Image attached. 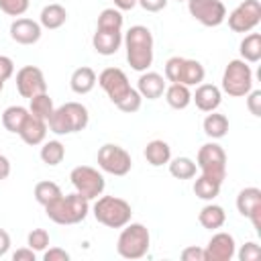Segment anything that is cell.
Instances as JSON below:
<instances>
[{"label": "cell", "mask_w": 261, "mask_h": 261, "mask_svg": "<svg viewBox=\"0 0 261 261\" xmlns=\"http://www.w3.org/2000/svg\"><path fill=\"white\" fill-rule=\"evenodd\" d=\"M122 24H124V16L118 8H104L98 14L96 33L92 37L94 51L104 57L114 55L122 45Z\"/></svg>", "instance_id": "obj_1"}, {"label": "cell", "mask_w": 261, "mask_h": 261, "mask_svg": "<svg viewBox=\"0 0 261 261\" xmlns=\"http://www.w3.org/2000/svg\"><path fill=\"white\" fill-rule=\"evenodd\" d=\"M124 51H126V61L135 71H147L153 63V35L147 27L135 24L130 27L124 37Z\"/></svg>", "instance_id": "obj_2"}, {"label": "cell", "mask_w": 261, "mask_h": 261, "mask_svg": "<svg viewBox=\"0 0 261 261\" xmlns=\"http://www.w3.org/2000/svg\"><path fill=\"white\" fill-rule=\"evenodd\" d=\"M88 212H90V200H86L77 192L65 194V196L61 194L57 200L45 206V214L49 216V220H53L55 224H63V226L86 220Z\"/></svg>", "instance_id": "obj_3"}, {"label": "cell", "mask_w": 261, "mask_h": 261, "mask_svg": "<svg viewBox=\"0 0 261 261\" xmlns=\"http://www.w3.org/2000/svg\"><path fill=\"white\" fill-rule=\"evenodd\" d=\"M88 122H90V112L84 104L65 102L53 110L51 118L47 120V126L51 133L61 137V135H73V133L84 130Z\"/></svg>", "instance_id": "obj_4"}, {"label": "cell", "mask_w": 261, "mask_h": 261, "mask_svg": "<svg viewBox=\"0 0 261 261\" xmlns=\"http://www.w3.org/2000/svg\"><path fill=\"white\" fill-rule=\"evenodd\" d=\"M94 218L108 226V228H122L126 222H130L133 208L124 198L118 196H98L92 206Z\"/></svg>", "instance_id": "obj_5"}, {"label": "cell", "mask_w": 261, "mask_h": 261, "mask_svg": "<svg viewBox=\"0 0 261 261\" xmlns=\"http://www.w3.org/2000/svg\"><path fill=\"white\" fill-rule=\"evenodd\" d=\"M151 247V234L149 228L141 222H126L118 234L116 251L124 259H141L149 253Z\"/></svg>", "instance_id": "obj_6"}, {"label": "cell", "mask_w": 261, "mask_h": 261, "mask_svg": "<svg viewBox=\"0 0 261 261\" xmlns=\"http://www.w3.org/2000/svg\"><path fill=\"white\" fill-rule=\"evenodd\" d=\"M163 77L171 84H184L188 88L198 86L204 82L206 69L198 59H188V57H179L173 55L165 61V69H163Z\"/></svg>", "instance_id": "obj_7"}, {"label": "cell", "mask_w": 261, "mask_h": 261, "mask_svg": "<svg viewBox=\"0 0 261 261\" xmlns=\"http://www.w3.org/2000/svg\"><path fill=\"white\" fill-rule=\"evenodd\" d=\"M253 90L251 65L243 59H230L222 73V92L232 98H243Z\"/></svg>", "instance_id": "obj_8"}, {"label": "cell", "mask_w": 261, "mask_h": 261, "mask_svg": "<svg viewBox=\"0 0 261 261\" xmlns=\"http://www.w3.org/2000/svg\"><path fill=\"white\" fill-rule=\"evenodd\" d=\"M196 165L202 171L200 175L210 177V179H214L218 184H222L224 177H226V153L214 141L212 143H206V145H202L198 149Z\"/></svg>", "instance_id": "obj_9"}, {"label": "cell", "mask_w": 261, "mask_h": 261, "mask_svg": "<svg viewBox=\"0 0 261 261\" xmlns=\"http://www.w3.org/2000/svg\"><path fill=\"white\" fill-rule=\"evenodd\" d=\"M69 179H71V186L77 194H82L86 200H96L98 196H102L104 188H106V181H104V175L90 167V165H77L71 169L69 173Z\"/></svg>", "instance_id": "obj_10"}, {"label": "cell", "mask_w": 261, "mask_h": 261, "mask_svg": "<svg viewBox=\"0 0 261 261\" xmlns=\"http://www.w3.org/2000/svg\"><path fill=\"white\" fill-rule=\"evenodd\" d=\"M98 167L110 175H126L133 169V159L126 149L114 143H106L98 149Z\"/></svg>", "instance_id": "obj_11"}, {"label": "cell", "mask_w": 261, "mask_h": 261, "mask_svg": "<svg viewBox=\"0 0 261 261\" xmlns=\"http://www.w3.org/2000/svg\"><path fill=\"white\" fill-rule=\"evenodd\" d=\"M98 86L106 92V96L110 98V102L114 106L118 102H122L130 94V90H133L126 73L120 67H106V69H102L100 75H98Z\"/></svg>", "instance_id": "obj_12"}, {"label": "cell", "mask_w": 261, "mask_h": 261, "mask_svg": "<svg viewBox=\"0 0 261 261\" xmlns=\"http://www.w3.org/2000/svg\"><path fill=\"white\" fill-rule=\"evenodd\" d=\"M226 18H228L230 31L251 33L261 22V2L259 0H243Z\"/></svg>", "instance_id": "obj_13"}, {"label": "cell", "mask_w": 261, "mask_h": 261, "mask_svg": "<svg viewBox=\"0 0 261 261\" xmlns=\"http://www.w3.org/2000/svg\"><path fill=\"white\" fill-rule=\"evenodd\" d=\"M188 10L204 27H220L226 20V6L222 0H188Z\"/></svg>", "instance_id": "obj_14"}, {"label": "cell", "mask_w": 261, "mask_h": 261, "mask_svg": "<svg viewBox=\"0 0 261 261\" xmlns=\"http://www.w3.org/2000/svg\"><path fill=\"white\" fill-rule=\"evenodd\" d=\"M16 90L22 98H33L37 94L47 92V82L43 71L37 65H24L16 71Z\"/></svg>", "instance_id": "obj_15"}, {"label": "cell", "mask_w": 261, "mask_h": 261, "mask_svg": "<svg viewBox=\"0 0 261 261\" xmlns=\"http://www.w3.org/2000/svg\"><path fill=\"white\" fill-rule=\"evenodd\" d=\"M237 210L241 216L249 218L253 228L261 232V190L259 188H245L237 196Z\"/></svg>", "instance_id": "obj_16"}, {"label": "cell", "mask_w": 261, "mask_h": 261, "mask_svg": "<svg viewBox=\"0 0 261 261\" xmlns=\"http://www.w3.org/2000/svg\"><path fill=\"white\" fill-rule=\"evenodd\" d=\"M206 261H230L237 255V243L230 232L218 230L212 234L208 245L204 247Z\"/></svg>", "instance_id": "obj_17"}, {"label": "cell", "mask_w": 261, "mask_h": 261, "mask_svg": "<svg viewBox=\"0 0 261 261\" xmlns=\"http://www.w3.org/2000/svg\"><path fill=\"white\" fill-rule=\"evenodd\" d=\"M43 27L33 18H14L10 24V39L18 45H33L41 39Z\"/></svg>", "instance_id": "obj_18"}, {"label": "cell", "mask_w": 261, "mask_h": 261, "mask_svg": "<svg viewBox=\"0 0 261 261\" xmlns=\"http://www.w3.org/2000/svg\"><path fill=\"white\" fill-rule=\"evenodd\" d=\"M192 102L202 112H214L222 102V92L214 84H198L196 92L192 94Z\"/></svg>", "instance_id": "obj_19"}, {"label": "cell", "mask_w": 261, "mask_h": 261, "mask_svg": "<svg viewBox=\"0 0 261 261\" xmlns=\"http://www.w3.org/2000/svg\"><path fill=\"white\" fill-rule=\"evenodd\" d=\"M167 88V80L157 71H143L137 80V92L147 100H157L163 96Z\"/></svg>", "instance_id": "obj_20"}, {"label": "cell", "mask_w": 261, "mask_h": 261, "mask_svg": "<svg viewBox=\"0 0 261 261\" xmlns=\"http://www.w3.org/2000/svg\"><path fill=\"white\" fill-rule=\"evenodd\" d=\"M47 120H43V118H37V116H33L31 112H29V116H27V120L22 122V126H20V130H18V137L27 143V145H31V147H35V145H43V141H45V137H47Z\"/></svg>", "instance_id": "obj_21"}, {"label": "cell", "mask_w": 261, "mask_h": 261, "mask_svg": "<svg viewBox=\"0 0 261 261\" xmlns=\"http://www.w3.org/2000/svg\"><path fill=\"white\" fill-rule=\"evenodd\" d=\"M96 84H98V75H96V71H94L92 67H88V65H82V67L73 69V73H71V77H69V88H71L75 94H80V96L90 94Z\"/></svg>", "instance_id": "obj_22"}, {"label": "cell", "mask_w": 261, "mask_h": 261, "mask_svg": "<svg viewBox=\"0 0 261 261\" xmlns=\"http://www.w3.org/2000/svg\"><path fill=\"white\" fill-rule=\"evenodd\" d=\"M143 155H145V159H147L149 165L161 167V165L169 163V159H171V147L165 141H161V139H153V141L147 143Z\"/></svg>", "instance_id": "obj_23"}, {"label": "cell", "mask_w": 261, "mask_h": 261, "mask_svg": "<svg viewBox=\"0 0 261 261\" xmlns=\"http://www.w3.org/2000/svg\"><path fill=\"white\" fill-rule=\"evenodd\" d=\"M198 222H200L204 228H208V230H218V228H222L224 222H226V212H224L222 206L210 202V204H206V206L200 210Z\"/></svg>", "instance_id": "obj_24"}, {"label": "cell", "mask_w": 261, "mask_h": 261, "mask_svg": "<svg viewBox=\"0 0 261 261\" xmlns=\"http://www.w3.org/2000/svg\"><path fill=\"white\" fill-rule=\"evenodd\" d=\"M65 20H67V10L61 4H47L39 14V24L43 29H49V31L63 27Z\"/></svg>", "instance_id": "obj_25"}, {"label": "cell", "mask_w": 261, "mask_h": 261, "mask_svg": "<svg viewBox=\"0 0 261 261\" xmlns=\"http://www.w3.org/2000/svg\"><path fill=\"white\" fill-rule=\"evenodd\" d=\"M202 128H204V135L208 139H212V141L222 139L228 133V118L224 114L216 112V110L214 112H208L206 118H204V122H202Z\"/></svg>", "instance_id": "obj_26"}, {"label": "cell", "mask_w": 261, "mask_h": 261, "mask_svg": "<svg viewBox=\"0 0 261 261\" xmlns=\"http://www.w3.org/2000/svg\"><path fill=\"white\" fill-rule=\"evenodd\" d=\"M163 94H165L167 104H169L171 108H175V110H184V108H188L190 102H192V92H190V88L184 86V84H169Z\"/></svg>", "instance_id": "obj_27"}, {"label": "cell", "mask_w": 261, "mask_h": 261, "mask_svg": "<svg viewBox=\"0 0 261 261\" xmlns=\"http://www.w3.org/2000/svg\"><path fill=\"white\" fill-rule=\"evenodd\" d=\"M239 51H241V59L247 61V63H257L261 59V35L259 33H251L247 35L241 45H239Z\"/></svg>", "instance_id": "obj_28"}, {"label": "cell", "mask_w": 261, "mask_h": 261, "mask_svg": "<svg viewBox=\"0 0 261 261\" xmlns=\"http://www.w3.org/2000/svg\"><path fill=\"white\" fill-rule=\"evenodd\" d=\"M27 116H29V108L14 104V106H8V108L2 112V124H4V128H6L8 133L18 135V130H20L22 122L27 120Z\"/></svg>", "instance_id": "obj_29"}, {"label": "cell", "mask_w": 261, "mask_h": 261, "mask_svg": "<svg viewBox=\"0 0 261 261\" xmlns=\"http://www.w3.org/2000/svg\"><path fill=\"white\" fill-rule=\"evenodd\" d=\"M169 173L175 177V179H192L196 177V161L190 159V157H175V159H169Z\"/></svg>", "instance_id": "obj_30"}, {"label": "cell", "mask_w": 261, "mask_h": 261, "mask_svg": "<svg viewBox=\"0 0 261 261\" xmlns=\"http://www.w3.org/2000/svg\"><path fill=\"white\" fill-rule=\"evenodd\" d=\"M53 110H55V106H53V100L49 98L47 92L37 94V96H33V98L29 100V112H31L33 116H37V118L49 120L51 114H53Z\"/></svg>", "instance_id": "obj_31"}, {"label": "cell", "mask_w": 261, "mask_h": 261, "mask_svg": "<svg viewBox=\"0 0 261 261\" xmlns=\"http://www.w3.org/2000/svg\"><path fill=\"white\" fill-rule=\"evenodd\" d=\"M65 159V147L61 141H43V147H41V161L45 165H59L61 161Z\"/></svg>", "instance_id": "obj_32"}, {"label": "cell", "mask_w": 261, "mask_h": 261, "mask_svg": "<svg viewBox=\"0 0 261 261\" xmlns=\"http://www.w3.org/2000/svg\"><path fill=\"white\" fill-rule=\"evenodd\" d=\"M220 188H222V184H218L210 177H204V175L196 177V181H194V194L206 202H212L220 194Z\"/></svg>", "instance_id": "obj_33"}, {"label": "cell", "mask_w": 261, "mask_h": 261, "mask_svg": "<svg viewBox=\"0 0 261 261\" xmlns=\"http://www.w3.org/2000/svg\"><path fill=\"white\" fill-rule=\"evenodd\" d=\"M61 194H63L61 188H59L55 181H49V179L39 181V184L35 186V200H37L43 208H45L47 204H51L53 200H57Z\"/></svg>", "instance_id": "obj_34"}, {"label": "cell", "mask_w": 261, "mask_h": 261, "mask_svg": "<svg viewBox=\"0 0 261 261\" xmlns=\"http://www.w3.org/2000/svg\"><path fill=\"white\" fill-rule=\"evenodd\" d=\"M27 247H31L35 253H41L49 247V232L45 228H33L27 237Z\"/></svg>", "instance_id": "obj_35"}, {"label": "cell", "mask_w": 261, "mask_h": 261, "mask_svg": "<svg viewBox=\"0 0 261 261\" xmlns=\"http://www.w3.org/2000/svg\"><path fill=\"white\" fill-rule=\"evenodd\" d=\"M0 10L8 16H22L29 10V0H0Z\"/></svg>", "instance_id": "obj_36"}, {"label": "cell", "mask_w": 261, "mask_h": 261, "mask_svg": "<svg viewBox=\"0 0 261 261\" xmlns=\"http://www.w3.org/2000/svg\"><path fill=\"white\" fill-rule=\"evenodd\" d=\"M141 104H143V96L133 88V90H130V94H128L122 102H118V104H116V108H118L120 112L133 114V112H137V110L141 108Z\"/></svg>", "instance_id": "obj_37"}, {"label": "cell", "mask_w": 261, "mask_h": 261, "mask_svg": "<svg viewBox=\"0 0 261 261\" xmlns=\"http://www.w3.org/2000/svg\"><path fill=\"white\" fill-rule=\"evenodd\" d=\"M259 257H261V247L257 243H253V241L245 243L241 247V251H239V259L241 261H257Z\"/></svg>", "instance_id": "obj_38"}, {"label": "cell", "mask_w": 261, "mask_h": 261, "mask_svg": "<svg viewBox=\"0 0 261 261\" xmlns=\"http://www.w3.org/2000/svg\"><path fill=\"white\" fill-rule=\"evenodd\" d=\"M247 108L253 116H261V90H251L247 94Z\"/></svg>", "instance_id": "obj_39"}, {"label": "cell", "mask_w": 261, "mask_h": 261, "mask_svg": "<svg viewBox=\"0 0 261 261\" xmlns=\"http://www.w3.org/2000/svg\"><path fill=\"white\" fill-rule=\"evenodd\" d=\"M43 261H69V253L61 247H49L43 251Z\"/></svg>", "instance_id": "obj_40"}, {"label": "cell", "mask_w": 261, "mask_h": 261, "mask_svg": "<svg viewBox=\"0 0 261 261\" xmlns=\"http://www.w3.org/2000/svg\"><path fill=\"white\" fill-rule=\"evenodd\" d=\"M181 259L184 261H206V253H204L202 247L192 245V247H186L181 251Z\"/></svg>", "instance_id": "obj_41"}, {"label": "cell", "mask_w": 261, "mask_h": 261, "mask_svg": "<svg viewBox=\"0 0 261 261\" xmlns=\"http://www.w3.org/2000/svg\"><path fill=\"white\" fill-rule=\"evenodd\" d=\"M12 73H14V61L6 55H0V80L6 82L12 77Z\"/></svg>", "instance_id": "obj_42"}, {"label": "cell", "mask_w": 261, "mask_h": 261, "mask_svg": "<svg viewBox=\"0 0 261 261\" xmlns=\"http://www.w3.org/2000/svg\"><path fill=\"white\" fill-rule=\"evenodd\" d=\"M169 0H137V4L147 12H159L167 6Z\"/></svg>", "instance_id": "obj_43"}, {"label": "cell", "mask_w": 261, "mask_h": 261, "mask_svg": "<svg viewBox=\"0 0 261 261\" xmlns=\"http://www.w3.org/2000/svg\"><path fill=\"white\" fill-rule=\"evenodd\" d=\"M35 259H37V253L31 247H22L12 253V261H35Z\"/></svg>", "instance_id": "obj_44"}, {"label": "cell", "mask_w": 261, "mask_h": 261, "mask_svg": "<svg viewBox=\"0 0 261 261\" xmlns=\"http://www.w3.org/2000/svg\"><path fill=\"white\" fill-rule=\"evenodd\" d=\"M8 249H10V234L4 228H0V257H4Z\"/></svg>", "instance_id": "obj_45"}, {"label": "cell", "mask_w": 261, "mask_h": 261, "mask_svg": "<svg viewBox=\"0 0 261 261\" xmlns=\"http://www.w3.org/2000/svg\"><path fill=\"white\" fill-rule=\"evenodd\" d=\"M10 175V161L6 155H0V181Z\"/></svg>", "instance_id": "obj_46"}, {"label": "cell", "mask_w": 261, "mask_h": 261, "mask_svg": "<svg viewBox=\"0 0 261 261\" xmlns=\"http://www.w3.org/2000/svg\"><path fill=\"white\" fill-rule=\"evenodd\" d=\"M114 2V8H118L120 12L122 10H133L137 6V0H112Z\"/></svg>", "instance_id": "obj_47"}, {"label": "cell", "mask_w": 261, "mask_h": 261, "mask_svg": "<svg viewBox=\"0 0 261 261\" xmlns=\"http://www.w3.org/2000/svg\"><path fill=\"white\" fill-rule=\"evenodd\" d=\"M2 90H4V82L0 80V92H2Z\"/></svg>", "instance_id": "obj_48"}, {"label": "cell", "mask_w": 261, "mask_h": 261, "mask_svg": "<svg viewBox=\"0 0 261 261\" xmlns=\"http://www.w3.org/2000/svg\"><path fill=\"white\" fill-rule=\"evenodd\" d=\"M175 2H188V0H175Z\"/></svg>", "instance_id": "obj_49"}]
</instances>
